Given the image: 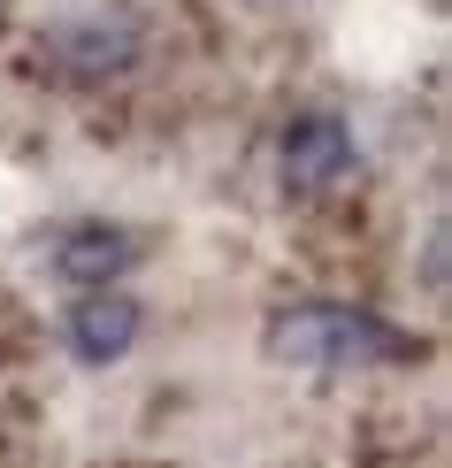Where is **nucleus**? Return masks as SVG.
I'll use <instances>...</instances> for the list:
<instances>
[{
    "instance_id": "nucleus-1",
    "label": "nucleus",
    "mask_w": 452,
    "mask_h": 468,
    "mask_svg": "<svg viewBox=\"0 0 452 468\" xmlns=\"http://www.w3.org/2000/svg\"><path fill=\"white\" fill-rule=\"evenodd\" d=\"M406 354H415V338H399L368 307H338V300L268 323V361H291V368H368V361H406Z\"/></svg>"
},
{
    "instance_id": "nucleus-2",
    "label": "nucleus",
    "mask_w": 452,
    "mask_h": 468,
    "mask_svg": "<svg viewBox=\"0 0 452 468\" xmlns=\"http://www.w3.org/2000/svg\"><path fill=\"white\" fill-rule=\"evenodd\" d=\"M352 169V131L338 115H300V123L284 131V185L291 192H322L338 185Z\"/></svg>"
},
{
    "instance_id": "nucleus-3",
    "label": "nucleus",
    "mask_w": 452,
    "mask_h": 468,
    "mask_svg": "<svg viewBox=\"0 0 452 468\" xmlns=\"http://www.w3.org/2000/svg\"><path fill=\"white\" fill-rule=\"evenodd\" d=\"M131 338H139V300H123V292H85V300L69 307V346L77 361L108 368L131 354Z\"/></svg>"
},
{
    "instance_id": "nucleus-4",
    "label": "nucleus",
    "mask_w": 452,
    "mask_h": 468,
    "mask_svg": "<svg viewBox=\"0 0 452 468\" xmlns=\"http://www.w3.org/2000/svg\"><path fill=\"white\" fill-rule=\"evenodd\" d=\"M131 261H139V246H131L123 230H77V239L54 253V269H62L69 284H92V292H108Z\"/></svg>"
}]
</instances>
